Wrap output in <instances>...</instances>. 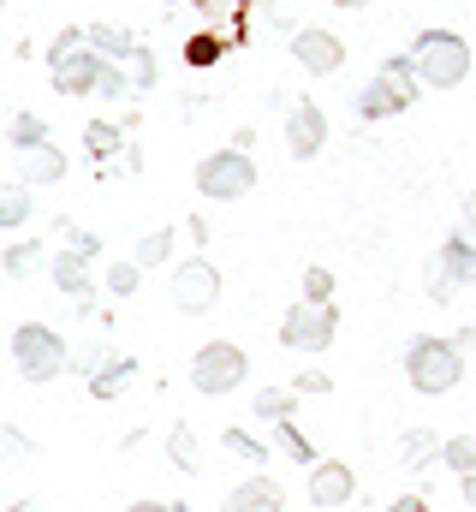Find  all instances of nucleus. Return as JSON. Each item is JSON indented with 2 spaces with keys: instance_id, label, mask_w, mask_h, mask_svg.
<instances>
[{
  "instance_id": "f257e3e1",
  "label": "nucleus",
  "mask_w": 476,
  "mask_h": 512,
  "mask_svg": "<svg viewBox=\"0 0 476 512\" xmlns=\"http://www.w3.org/2000/svg\"><path fill=\"white\" fill-rule=\"evenodd\" d=\"M405 376L417 393H453L465 364H459V346L453 340H411L405 346Z\"/></svg>"
},
{
  "instance_id": "f03ea898",
  "label": "nucleus",
  "mask_w": 476,
  "mask_h": 512,
  "mask_svg": "<svg viewBox=\"0 0 476 512\" xmlns=\"http://www.w3.org/2000/svg\"><path fill=\"white\" fill-rule=\"evenodd\" d=\"M12 358H18V376L24 382H54L72 358H66V346H60V334H48L42 322H24L18 334H12Z\"/></svg>"
},
{
  "instance_id": "7ed1b4c3",
  "label": "nucleus",
  "mask_w": 476,
  "mask_h": 512,
  "mask_svg": "<svg viewBox=\"0 0 476 512\" xmlns=\"http://www.w3.org/2000/svg\"><path fill=\"white\" fill-rule=\"evenodd\" d=\"M244 376H250V358L238 346H227V340H215V346H203L191 358V387L197 393H233Z\"/></svg>"
},
{
  "instance_id": "20e7f679",
  "label": "nucleus",
  "mask_w": 476,
  "mask_h": 512,
  "mask_svg": "<svg viewBox=\"0 0 476 512\" xmlns=\"http://www.w3.org/2000/svg\"><path fill=\"white\" fill-rule=\"evenodd\" d=\"M357 495V471L346 459H322V465H310V507L334 512V507H352Z\"/></svg>"
},
{
  "instance_id": "39448f33",
  "label": "nucleus",
  "mask_w": 476,
  "mask_h": 512,
  "mask_svg": "<svg viewBox=\"0 0 476 512\" xmlns=\"http://www.w3.org/2000/svg\"><path fill=\"white\" fill-rule=\"evenodd\" d=\"M334 328H340V316H334L328 304H304V310L286 316L280 340H286V346H304V352H322V346L334 340Z\"/></svg>"
},
{
  "instance_id": "423d86ee",
  "label": "nucleus",
  "mask_w": 476,
  "mask_h": 512,
  "mask_svg": "<svg viewBox=\"0 0 476 512\" xmlns=\"http://www.w3.org/2000/svg\"><path fill=\"white\" fill-rule=\"evenodd\" d=\"M215 292H221V280H215V268L197 256V262H185L179 274H173V304L179 310H209L215 304Z\"/></svg>"
},
{
  "instance_id": "0eeeda50",
  "label": "nucleus",
  "mask_w": 476,
  "mask_h": 512,
  "mask_svg": "<svg viewBox=\"0 0 476 512\" xmlns=\"http://www.w3.org/2000/svg\"><path fill=\"white\" fill-rule=\"evenodd\" d=\"M197 185H203L209 197H238V191H250V167H244L238 155H215V161H203Z\"/></svg>"
},
{
  "instance_id": "6e6552de",
  "label": "nucleus",
  "mask_w": 476,
  "mask_h": 512,
  "mask_svg": "<svg viewBox=\"0 0 476 512\" xmlns=\"http://www.w3.org/2000/svg\"><path fill=\"white\" fill-rule=\"evenodd\" d=\"M221 512H286V489L274 477H250V483H238L233 495H227Z\"/></svg>"
},
{
  "instance_id": "1a4fd4ad",
  "label": "nucleus",
  "mask_w": 476,
  "mask_h": 512,
  "mask_svg": "<svg viewBox=\"0 0 476 512\" xmlns=\"http://www.w3.org/2000/svg\"><path fill=\"white\" fill-rule=\"evenodd\" d=\"M441 447H447V441H435L429 429H405V435H399V465H405V471H429V459H441Z\"/></svg>"
},
{
  "instance_id": "9d476101",
  "label": "nucleus",
  "mask_w": 476,
  "mask_h": 512,
  "mask_svg": "<svg viewBox=\"0 0 476 512\" xmlns=\"http://www.w3.org/2000/svg\"><path fill=\"white\" fill-rule=\"evenodd\" d=\"M167 459H173V471H197V465H203V447H197L191 423H173V429H167Z\"/></svg>"
},
{
  "instance_id": "9b49d317",
  "label": "nucleus",
  "mask_w": 476,
  "mask_h": 512,
  "mask_svg": "<svg viewBox=\"0 0 476 512\" xmlns=\"http://www.w3.org/2000/svg\"><path fill=\"white\" fill-rule=\"evenodd\" d=\"M441 465H447L453 477H471L476 471V435H453V441L441 447Z\"/></svg>"
},
{
  "instance_id": "f8f14e48",
  "label": "nucleus",
  "mask_w": 476,
  "mask_h": 512,
  "mask_svg": "<svg viewBox=\"0 0 476 512\" xmlns=\"http://www.w3.org/2000/svg\"><path fill=\"white\" fill-rule=\"evenodd\" d=\"M131 370H137V364H131V358H114V364H108V370H96V376H90V393H96V399H114L119 387L131 382Z\"/></svg>"
},
{
  "instance_id": "ddd939ff",
  "label": "nucleus",
  "mask_w": 476,
  "mask_h": 512,
  "mask_svg": "<svg viewBox=\"0 0 476 512\" xmlns=\"http://www.w3.org/2000/svg\"><path fill=\"white\" fill-rule=\"evenodd\" d=\"M274 441L286 447V459H298V465H322V459H316V447L292 429V417H286V423H274Z\"/></svg>"
},
{
  "instance_id": "4468645a",
  "label": "nucleus",
  "mask_w": 476,
  "mask_h": 512,
  "mask_svg": "<svg viewBox=\"0 0 476 512\" xmlns=\"http://www.w3.org/2000/svg\"><path fill=\"white\" fill-rule=\"evenodd\" d=\"M256 417H262V423H286V417H292V399H286L280 387H262V393H256Z\"/></svg>"
},
{
  "instance_id": "2eb2a0df",
  "label": "nucleus",
  "mask_w": 476,
  "mask_h": 512,
  "mask_svg": "<svg viewBox=\"0 0 476 512\" xmlns=\"http://www.w3.org/2000/svg\"><path fill=\"white\" fill-rule=\"evenodd\" d=\"M54 280H60L66 292H84V251L60 256V262H54Z\"/></svg>"
},
{
  "instance_id": "dca6fc26",
  "label": "nucleus",
  "mask_w": 476,
  "mask_h": 512,
  "mask_svg": "<svg viewBox=\"0 0 476 512\" xmlns=\"http://www.w3.org/2000/svg\"><path fill=\"white\" fill-rule=\"evenodd\" d=\"M227 447H233L238 459H250V465H268V447L256 435H244V429H227Z\"/></svg>"
},
{
  "instance_id": "f3484780",
  "label": "nucleus",
  "mask_w": 476,
  "mask_h": 512,
  "mask_svg": "<svg viewBox=\"0 0 476 512\" xmlns=\"http://www.w3.org/2000/svg\"><path fill=\"white\" fill-rule=\"evenodd\" d=\"M304 298H310V304H328V298H334V274H328V268H310V274H304Z\"/></svg>"
},
{
  "instance_id": "a211bd4d",
  "label": "nucleus",
  "mask_w": 476,
  "mask_h": 512,
  "mask_svg": "<svg viewBox=\"0 0 476 512\" xmlns=\"http://www.w3.org/2000/svg\"><path fill=\"white\" fill-rule=\"evenodd\" d=\"M0 447H6V459H12V465H24V459H36V447H30V441H24V435L12 429V423L0 429Z\"/></svg>"
},
{
  "instance_id": "6ab92c4d",
  "label": "nucleus",
  "mask_w": 476,
  "mask_h": 512,
  "mask_svg": "<svg viewBox=\"0 0 476 512\" xmlns=\"http://www.w3.org/2000/svg\"><path fill=\"white\" fill-rule=\"evenodd\" d=\"M167 251H173V233H149L143 239V262H167Z\"/></svg>"
},
{
  "instance_id": "aec40b11",
  "label": "nucleus",
  "mask_w": 476,
  "mask_h": 512,
  "mask_svg": "<svg viewBox=\"0 0 476 512\" xmlns=\"http://www.w3.org/2000/svg\"><path fill=\"white\" fill-rule=\"evenodd\" d=\"M6 268H12V274H30V268H36V245H18V251L6 256Z\"/></svg>"
},
{
  "instance_id": "412c9836",
  "label": "nucleus",
  "mask_w": 476,
  "mask_h": 512,
  "mask_svg": "<svg viewBox=\"0 0 476 512\" xmlns=\"http://www.w3.org/2000/svg\"><path fill=\"white\" fill-rule=\"evenodd\" d=\"M125 512H191L185 501H131Z\"/></svg>"
},
{
  "instance_id": "4be33fe9",
  "label": "nucleus",
  "mask_w": 476,
  "mask_h": 512,
  "mask_svg": "<svg viewBox=\"0 0 476 512\" xmlns=\"http://www.w3.org/2000/svg\"><path fill=\"white\" fill-rule=\"evenodd\" d=\"M298 393H328V376H322V370H304V376H298Z\"/></svg>"
},
{
  "instance_id": "5701e85b",
  "label": "nucleus",
  "mask_w": 476,
  "mask_h": 512,
  "mask_svg": "<svg viewBox=\"0 0 476 512\" xmlns=\"http://www.w3.org/2000/svg\"><path fill=\"white\" fill-rule=\"evenodd\" d=\"M24 221V191H6V227H18Z\"/></svg>"
},
{
  "instance_id": "b1692460",
  "label": "nucleus",
  "mask_w": 476,
  "mask_h": 512,
  "mask_svg": "<svg viewBox=\"0 0 476 512\" xmlns=\"http://www.w3.org/2000/svg\"><path fill=\"white\" fill-rule=\"evenodd\" d=\"M381 512H429V501H423V495H399L393 507H381Z\"/></svg>"
},
{
  "instance_id": "393cba45",
  "label": "nucleus",
  "mask_w": 476,
  "mask_h": 512,
  "mask_svg": "<svg viewBox=\"0 0 476 512\" xmlns=\"http://www.w3.org/2000/svg\"><path fill=\"white\" fill-rule=\"evenodd\" d=\"M108 286H114V292H131V286H137V268H114Z\"/></svg>"
},
{
  "instance_id": "a878e982",
  "label": "nucleus",
  "mask_w": 476,
  "mask_h": 512,
  "mask_svg": "<svg viewBox=\"0 0 476 512\" xmlns=\"http://www.w3.org/2000/svg\"><path fill=\"white\" fill-rule=\"evenodd\" d=\"M459 489H465V507L476 512V471H471V477H459Z\"/></svg>"
},
{
  "instance_id": "bb28decb",
  "label": "nucleus",
  "mask_w": 476,
  "mask_h": 512,
  "mask_svg": "<svg viewBox=\"0 0 476 512\" xmlns=\"http://www.w3.org/2000/svg\"><path fill=\"white\" fill-rule=\"evenodd\" d=\"M459 346H476V328H465V334H459Z\"/></svg>"
}]
</instances>
